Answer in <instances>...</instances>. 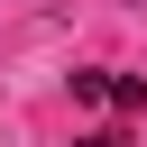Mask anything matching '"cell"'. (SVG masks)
Listing matches in <instances>:
<instances>
[{
    "label": "cell",
    "instance_id": "1",
    "mask_svg": "<svg viewBox=\"0 0 147 147\" xmlns=\"http://www.w3.org/2000/svg\"><path fill=\"white\" fill-rule=\"evenodd\" d=\"M74 101L83 110H138L147 83H129V74H74Z\"/></svg>",
    "mask_w": 147,
    "mask_h": 147
},
{
    "label": "cell",
    "instance_id": "2",
    "mask_svg": "<svg viewBox=\"0 0 147 147\" xmlns=\"http://www.w3.org/2000/svg\"><path fill=\"white\" fill-rule=\"evenodd\" d=\"M74 147H129V129H83Z\"/></svg>",
    "mask_w": 147,
    "mask_h": 147
}]
</instances>
